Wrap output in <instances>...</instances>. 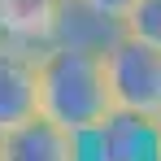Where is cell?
<instances>
[{"label": "cell", "mask_w": 161, "mask_h": 161, "mask_svg": "<svg viewBox=\"0 0 161 161\" xmlns=\"http://www.w3.org/2000/svg\"><path fill=\"white\" fill-rule=\"evenodd\" d=\"M109 92V61L96 44L48 39L39 48V118L57 122L61 131L92 139L113 118Z\"/></svg>", "instance_id": "1"}, {"label": "cell", "mask_w": 161, "mask_h": 161, "mask_svg": "<svg viewBox=\"0 0 161 161\" xmlns=\"http://www.w3.org/2000/svg\"><path fill=\"white\" fill-rule=\"evenodd\" d=\"M105 61H109L113 109L153 126L161 118V48L139 44L131 35H118L105 48Z\"/></svg>", "instance_id": "2"}, {"label": "cell", "mask_w": 161, "mask_h": 161, "mask_svg": "<svg viewBox=\"0 0 161 161\" xmlns=\"http://www.w3.org/2000/svg\"><path fill=\"white\" fill-rule=\"evenodd\" d=\"M39 118V48L0 35V135Z\"/></svg>", "instance_id": "3"}, {"label": "cell", "mask_w": 161, "mask_h": 161, "mask_svg": "<svg viewBox=\"0 0 161 161\" xmlns=\"http://www.w3.org/2000/svg\"><path fill=\"white\" fill-rule=\"evenodd\" d=\"M4 161H87V139L61 131L48 118H31L26 126L0 135Z\"/></svg>", "instance_id": "4"}, {"label": "cell", "mask_w": 161, "mask_h": 161, "mask_svg": "<svg viewBox=\"0 0 161 161\" xmlns=\"http://www.w3.org/2000/svg\"><path fill=\"white\" fill-rule=\"evenodd\" d=\"M153 153H157L153 126L131 113H113L87 139V161H153Z\"/></svg>", "instance_id": "5"}, {"label": "cell", "mask_w": 161, "mask_h": 161, "mask_svg": "<svg viewBox=\"0 0 161 161\" xmlns=\"http://www.w3.org/2000/svg\"><path fill=\"white\" fill-rule=\"evenodd\" d=\"M70 0H0V35L31 48H44Z\"/></svg>", "instance_id": "6"}, {"label": "cell", "mask_w": 161, "mask_h": 161, "mask_svg": "<svg viewBox=\"0 0 161 161\" xmlns=\"http://www.w3.org/2000/svg\"><path fill=\"white\" fill-rule=\"evenodd\" d=\"M122 35L161 48V0H139L131 13L122 18Z\"/></svg>", "instance_id": "7"}, {"label": "cell", "mask_w": 161, "mask_h": 161, "mask_svg": "<svg viewBox=\"0 0 161 161\" xmlns=\"http://www.w3.org/2000/svg\"><path fill=\"white\" fill-rule=\"evenodd\" d=\"M79 4H87L92 13H100V18H109V22H122L139 0H79Z\"/></svg>", "instance_id": "8"}, {"label": "cell", "mask_w": 161, "mask_h": 161, "mask_svg": "<svg viewBox=\"0 0 161 161\" xmlns=\"http://www.w3.org/2000/svg\"><path fill=\"white\" fill-rule=\"evenodd\" d=\"M153 135H157V148H161V118L153 122Z\"/></svg>", "instance_id": "9"}, {"label": "cell", "mask_w": 161, "mask_h": 161, "mask_svg": "<svg viewBox=\"0 0 161 161\" xmlns=\"http://www.w3.org/2000/svg\"><path fill=\"white\" fill-rule=\"evenodd\" d=\"M153 161H161V148H157V153H153Z\"/></svg>", "instance_id": "10"}, {"label": "cell", "mask_w": 161, "mask_h": 161, "mask_svg": "<svg viewBox=\"0 0 161 161\" xmlns=\"http://www.w3.org/2000/svg\"><path fill=\"white\" fill-rule=\"evenodd\" d=\"M0 161H4V153H0Z\"/></svg>", "instance_id": "11"}]
</instances>
